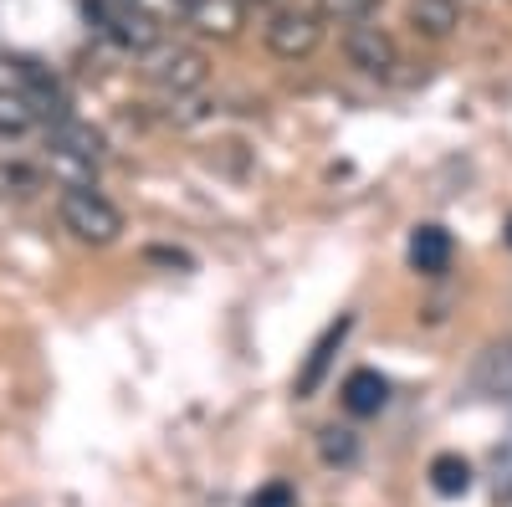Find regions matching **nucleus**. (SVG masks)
I'll list each match as a JSON object with an SVG mask.
<instances>
[{"instance_id":"1","label":"nucleus","mask_w":512,"mask_h":507,"mask_svg":"<svg viewBox=\"0 0 512 507\" xmlns=\"http://www.w3.org/2000/svg\"><path fill=\"white\" fill-rule=\"evenodd\" d=\"M57 210H62V226H67L77 241H88V246H108V241H118V231H123L118 205H113L103 190H93V185L62 190Z\"/></svg>"},{"instance_id":"2","label":"nucleus","mask_w":512,"mask_h":507,"mask_svg":"<svg viewBox=\"0 0 512 507\" xmlns=\"http://www.w3.org/2000/svg\"><path fill=\"white\" fill-rule=\"evenodd\" d=\"M267 52L282 62H303L323 47V16L318 11H297V6H272L267 26H262Z\"/></svg>"},{"instance_id":"3","label":"nucleus","mask_w":512,"mask_h":507,"mask_svg":"<svg viewBox=\"0 0 512 507\" xmlns=\"http://www.w3.org/2000/svg\"><path fill=\"white\" fill-rule=\"evenodd\" d=\"M149 67V82H154V88L164 93V98H195L200 88H205V77H210V67H205V52H195V47H164V41H159V47L144 57Z\"/></svg>"},{"instance_id":"4","label":"nucleus","mask_w":512,"mask_h":507,"mask_svg":"<svg viewBox=\"0 0 512 507\" xmlns=\"http://www.w3.org/2000/svg\"><path fill=\"white\" fill-rule=\"evenodd\" d=\"M93 16H98V31L113 41L118 52H128V57H149L159 41H164L159 16L144 11L139 0H128V6H108V11H93Z\"/></svg>"},{"instance_id":"5","label":"nucleus","mask_w":512,"mask_h":507,"mask_svg":"<svg viewBox=\"0 0 512 507\" xmlns=\"http://www.w3.org/2000/svg\"><path fill=\"white\" fill-rule=\"evenodd\" d=\"M344 52H349V62L359 67V72H369V77H395L400 72V47H395V36L384 31L379 21H349V31H344Z\"/></svg>"},{"instance_id":"6","label":"nucleus","mask_w":512,"mask_h":507,"mask_svg":"<svg viewBox=\"0 0 512 507\" xmlns=\"http://www.w3.org/2000/svg\"><path fill=\"white\" fill-rule=\"evenodd\" d=\"M241 16H246V0H185V21L216 41H231L241 31Z\"/></svg>"},{"instance_id":"7","label":"nucleus","mask_w":512,"mask_h":507,"mask_svg":"<svg viewBox=\"0 0 512 507\" xmlns=\"http://www.w3.org/2000/svg\"><path fill=\"white\" fill-rule=\"evenodd\" d=\"M349 328H354V318L344 313L338 323H328L323 328V338L313 344V354H308V364L297 369V400H308V395H318V385H323V374H328V364H333V349L349 338Z\"/></svg>"},{"instance_id":"8","label":"nucleus","mask_w":512,"mask_h":507,"mask_svg":"<svg viewBox=\"0 0 512 507\" xmlns=\"http://www.w3.org/2000/svg\"><path fill=\"white\" fill-rule=\"evenodd\" d=\"M405 21H410V31L425 36V41H446V36L456 31V21H461V0H410Z\"/></svg>"},{"instance_id":"9","label":"nucleus","mask_w":512,"mask_h":507,"mask_svg":"<svg viewBox=\"0 0 512 507\" xmlns=\"http://www.w3.org/2000/svg\"><path fill=\"white\" fill-rule=\"evenodd\" d=\"M410 267L425 272V277H436L451 267V236L441 226H415L410 231Z\"/></svg>"},{"instance_id":"10","label":"nucleus","mask_w":512,"mask_h":507,"mask_svg":"<svg viewBox=\"0 0 512 507\" xmlns=\"http://www.w3.org/2000/svg\"><path fill=\"white\" fill-rule=\"evenodd\" d=\"M384 400H390V385H384V374H374V369H354V374L344 379V405H349V415H379Z\"/></svg>"},{"instance_id":"11","label":"nucleus","mask_w":512,"mask_h":507,"mask_svg":"<svg viewBox=\"0 0 512 507\" xmlns=\"http://www.w3.org/2000/svg\"><path fill=\"white\" fill-rule=\"evenodd\" d=\"M472 390L477 395H512V338L497 344L477 369H472Z\"/></svg>"},{"instance_id":"12","label":"nucleus","mask_w":512,"mask_h":507,"mask_svg":"<svg viewBox=\"0 0 512 507\" xmlns=\"http://www.w3.org/2000/svg\"><path fill=\"white\" fill-rule=\"evenodd\" d=\"M52 144H57V149H72V154H82V159H93V164L103 159V134L93 129V123L72 118V113L52 123Z\"/></svg>"},{"instance_id":"13","label":"nucleus","mask_w":512,"mask_h":507,"mask_svg":"<svg viewBox=\"0 0 512 507\" xmlns=\"http://www.w3.org/2000/svg\"><path fill=\"white\" fill-rule=\"evenodd\" d=\"M431 487H436L441 497H461L466 487H472V467H466L461 456H451V451H446V456H436V461H431Z\"/></svg>"},{"instance_id":"14","label":"nucleus","mask_w":512,"mask_h":507,"mask_svg":"<svg viewBox=\"0 0 512 507\" xmlns=\"http://www.w3.org/2000/svg\"><path fill=\"white\" fill-rule=\"evenodd\" d=\"M31 103L21 98V93H6L0 88V139H21L26 129H31Z\"/></svg>"},{"instance_id":"15","label":"nucleus","mask_w":512,"mask_h":507,"mask_svg":"<svg viewBox=\"0 0 512 507\" xmlns=\"http://www.w3.org/2000/svg\"><path fill=\"white\" fill-rule=\"evenodd\" d=\"M323 6V16H338V21H364L379 0H318Z\"/></svg>"},{"instance_id":"16","label":"nucleus","mask_w":512,"mask_h":507,"mask_svg":"<svg viewBox=\"0 0 512 507\" xmlns=\"http://www.w3.org/2000/svg\"><path fill=\"white\" fill-rule=\"evenodd\" d=\"M323 456L328 461H349L354 456V436L349 431H323Z\"/></svg>"},{"instance_id":"17","label":"nucleus","mask_w":512,"mask_h":507,"mask_svg":"<svg viewBox=\"0 0 512 507\" xmlns=\"http://www.w3.org/2000/svg\"><path fill=\"white\" fill-rule=\"evenodd\" d=\"M246 507H292V487L287 482H272V487H262Z\"/></svg>"},{"instance_id":"18","label":"nucleus","mask_w":512,"mask_h":507,"mask_svg":"<svg viewBox=\"0 0 512 507\" xmlns=\"http://www.w3.org/2000/svg\"><path fill=\"white\" fill-rule=\"evenodd\" d=\"M139 6L154 11L159 21H164V16H180V21H185V0H139Z\"/></svg>"},{"instance_id":"19","label":"nucleus","mask_w":512,"mask_h":507,"mask_svg":"<svg viewBox=\"0 0 512 507\" xmlns=\"http://www.w3.org/2000/svg\"><path fill=\"white\" fill-rule=\"evenodd\" d=\"M108 6H128V0H88V11H108Z\"/></svg>"},{"instance_id":"20","label":"nucleus","mask_w":512,"mask_h":507,"mask_svg":"<svg viewBox=\"0 0 512 507\" xmlns=\"http://www.w3.org/2000/svg\"><path fill=\"white\" fill-rule=\"evenodd\" d=\"M246 6H277V0H246Z\"/></svg>"},{"instance_id":"21","label":"nucleus","mask_w":512,"mask_h":507,"mask_svg":"<svg viewBox=\"0 0 512 507\" xmlns=\"http://www.w3.org/2000/svg\"><path fill=\"white\" fill-rule=\"evenodd\" d=\"M507 246H512V221H507Z\"/></svg>"}]
</instances>
